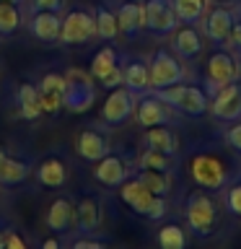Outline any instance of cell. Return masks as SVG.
<instances>
[{
    "mask_svg": "<svg viewBox=\"0 0 241 249\" xmlns=\"http://www.w3.org/2000/svg\"><path fill=\"white\" fill-rule=\"evenodd\" d=\"M184 215H187V226L194 236L207 239L213 236L218 229V202L213 200L210 190H194L184 202Z\"/></svg>",
    "mask_w": 241,
    "mask_h": 249,
    "instance_id": "obj_2",
    "label": "cell"
},
{
    "mask_svg": "<svg viewBox=\"0 0 241 249\" xmlns=\"http://www.w3.org/2000/svg\"><path fill=\"white\" fill-rule=\"evenodd\" d=\"M0 42H3V34H0Z\"/></svg>",
    "mask_w": 241,
    "mask_h": 249,
    "instance_id": "obj_45",
    "label": "cell"
},
{
    "mask_svg": "<svg viewBox=\"0 0 241 249\" xmlns=\"http://www.w3.org/2000/svg\"><path fill=\"white\" fill-rule=\"evenodd\" d=\"M101 200L96 195H81L75 202V226L73 231L78 233H96L99 226H101Z\"/></svg>",
    "mask_w": 241,
    "mask_h": 249,
    "instance_id": "obj_20",
    "label": "cell"
},
{
    "mask_svg": "<svg viewBox=\"0 0 241 249\" xmlns=\"http://www.w3.org/2000/svg\"><path fill=\"white\" fill-rule=\"evenodd\" d=\"M145 8V29L151 34H174V29L179 26L176 18V8L174 0H143Z\"/></svg>",
    "mask_w": 241,
    "mask_h": 249,
    "instance_id": "obj_11",
    "label": "cell"
},
{
    "mask_svg": "<svg viewBox=\"0 0 241 249\" xmlns=\"http://www.w3.org/2000/svg\"><path fill=\"white\" fill-rule=\"evenodd\" d=\"M130 174H132V169H130V163L124 161V156L112 153V151H109L104 159H99L96 166H93V179H96L101 187H120Z\"/></svg>",
    "mask_w": 241,
    "mask_h": 249,
    "instance_id": "obj_17",
    "label": "cell"
},
{
    "mask_svg": "<svg viewBox=\"0 0 241 249\" xmlns=\"http://www.w3.org/2000/svg\"><path fill=\"white\" fill-rule=\"evenodd\" d=\"M29 11H54V13H65V11H68V0H29Z\"/></svg>",
    "mask_w": 241,
    "mask_h": 249,
    "instance_id": "obj_35",
    "label": "cell"
},
{
    "mask_svg": "<svg viewBox=\"0 0 241 249\" xmlns=\"http://www.w3.org/2000/svg\"><path fill=\"white\" fill-rule=\"evenodd\" d=\"M8 231H11V226H8L5 221H0V249L5 247V236H8Z\"/></svg>",
    "mask_w": 241,
    "mask_h": 249,
    "instance_id": "obj_41",
    "label": "cell"
},
{
    "mask_svg": "<svg viewBox=\"0 0 241 249\" xmlns=\"http://www.w3.org/2000/svg\"><path fill=\"white\" fill-rule=\"evenodd\" d=\"M23 11L18 3H5L0 0V34L3 36H13L16 31L23 26Z\"/></svg>",
    "mask_w": 241,
    "mask_h": 249,
    "instance_id": "obj_29",
    "label": "cell"
},
{
    "mask_svg": "<svg viewBox=\"0 0 241 249\" xmlns=\"http://www.w3.org/2000/svg\"><path fill=\"white\" fill-rule=\"evenodd\" d=\"M135 104H138V93H132L127 86L109 89V96L101 104V120L109 127H120V124H124L135 114Z\"/></svg>",
    "mask_w": 241,
    "mask_h": 249,
    "instance_id": "obj_9",
    "label": "cell"
},
{
    "mask_svg": "<svg viewBox=\"0 0 241 249\" xmlns=\"http://www.w3.org/2000/svg\"><path fill=\"white\" fill-rule=\"evenodd\" d=\"M93 18H96V36L104 39V42H114L117 34H120L117 13H114L109 5H96V11H93Z\"/></svg>",
    "mask_w": 241,
    "mask_h": 249,
    "instance_id": "obj_28",
    "label": "cell"
},
{
    "mask_svg": "<svg viewBox=\"0 0 241 249\" xmlns=\"http://www.w3.org/2000/svg\"><path fill=\"white\" fill-rule=\"evenodd\" d=\"M44 223L52 233H68L73 231L75 226V202L68 197V195H60L50 202L47 208V215H44Z\"/></svg>",
    "mask_w": 241,
    "mask_h": 249,
    "instance_id": "obj_19",
    "label": "cell"
},
{
    "mask_svg": "<svg viewBox=\"0 0 241 249\" xmlns=\"http://www.w3.org/2000/svg\"><path fill=\"white\" fill-rule=\"evenodd\" d=\"M239 81H241V54H239Z\"/></svg>",
    "mask_w": 241,
    "mask_h": 249,
    "instance_id": "obj_42",
    "label": "cell"
},
{
    "mask_svg": "<svg viewBox=\"0 0 241 249\" xmlns=\"http://www.w3.org/2000/svg\"><path fill=\"white\" fill-rule=\"evenodd\" d=\"M120 197L132 213L143 215V218H148V221H161V218H166V213H169L166 197L153 195L135 174H130L120 184Z\"/></svg>",
    "mask_w": 241,
    "mask_h": 249,
    "instance_id": "obj_1",
    "label": "cell"
},
{
    "mask_svg": "<svg viewBox=\"0 0 241 249\" xmlns=\"http://www.w3.org/2000/svg\"><path fill=\"white\" fill-rule=\"evenodd\" d=\"M138 166L140 169H158V171H174L176 166V156L153 151V148H145L143 153L138 156Z\"/></svg>",
    "mask_w": 241,
    "mask_h": 249,
    "instance_id": "obj_31",
    "label": "cell"
},
{
    "mask_svg": "<svg viewBox=\"0 0 241 249\" xmlns=\"http://www.w3.org/2000/svg\"><path fill=\"white\" fill-rule=\"evenodd\" d=\"M171 107L163 101L155 91H145L138 96L135 104V120L140 127H153V124H169L171 122Z\"/></svg>",
    "mask_w": 241,
    "mask_h": 249,
    "instance_id": "obj_12",
    "label": "cell"
},
{
    "mask_svg": "<svg viewBox=\"0 0 241 249\" xmlns=\"http://www.w3.org/2000/svg\"><path fill=\"white\" fill-rule=\"evenodd\" d=\"M39 104H42V114L54 117L65 109V96H62V91H42L39 89Z\"/></svg>",
    "mask_w": 241,
    "mask_h": 249,
    "instance_id": "obj_33",
    "label": "cell"
},
{
    "mask_svg": "<svg viewBox=\"0 0 241 249\" xmlns=\"http://www.w3.org/2000/svg\"><path fill=\"white\" fill-rule=\"evenodd\" d=\"M233 23H236V13L225 5H218L210 13H205V36L213 39L215 44H225Z\"/></svg>",
    "mask_w": 241,
    "mask_h": 249,
    "instance_id": "obj_23",
    "label": "cell"
},
{
    "mask_svg": "<svg viewBox=\"0 0 241 249\" xmlns=\"http://www.w3.org/2000/svg\"><path fill=\"white\" fill-rule=\"evenodd\" d=\"M223 190H225L223 202H225V208H228V213L241 218V179H233V182H228L223 187Z\"/></svg>",
    "mask_w": 241,
    "mask_h": 249,
    "instance_id": "obj_34",
    "label": "cell"
},
{
    "mask_svg": "<svg viewBox=\"0 0 241 249\" xmlns=\"http://www.w3.org/2000/svg\"><path fill=\"white\" fill-rule=\"evenodd\" d=\"M3 249H26V239H21L18 236V231L11 226V231H8V236H5V247Z\"/></svg>",
    "mask_w": 241,
    "mask_h": 249,
    "instance_id": "obj_39",
    "label": "cell"
},
{
    "mask_svg": "<svg viewBox=\"0 0 241 249\" xmlns=\"http://www.w3.org/2000/svg\"><path fill=\"white\" fill-rule=\"evenodd\" d=\"M207 112H213L215 120L221 122H236L241 120V81L236 83H228L223 86L221 91H215L213 96H210V109Z\"/></svg>",
    "mask_w": 241,
    "mask_h": 249,
    "instance_id": "obj_13",
    "label": "cell"
},
{
    "mask_svg": "<svg viewBox=\"0 0 241 249\" xmlns=\"http://www.w3.org/2000/svg\"><path fill=\"white\" fill-rule=\"evenodd\" d=\"M112 151V143H109V135L101 127H83L75 135V153L81 156L83 161L96 163L99 159Z\"/></svg>",
    "mask_w": 241,
    "mask_h": 249,
    "instance_id": "obj_16",
    "label": "cell"
},
{
    "mask_svg": "<svg viewBox=\"0 0 241 249\" xmlns=\"http://www.w3.org/2000/svg\"><path fill=\"white\" fill-rule=\"evenodd\" d=\"M65 109L73 114H83L88 112L96 101V83H93V75H86L83 70L70 68L65 73Z\"/></svg>",
    "mask_w": 241,
    "mask_h": 249,
    "instance_id": "obj_5",
    "label": "cell"
},
{
    "mask_svg": "<svg viewBox=\"0 0 241 249\" xmlns=\"http://www.w3.org/2000/svg\"><path fill=\"white\" fill-rule=\"evenodd\" d=\"M155 241L163 247V249H182L187 244V233L179 223H166L158 229V236H155Z\"/></svg>",
    "mask_w": 241,
    "mask_h": 249,
    "instance_id": "obj_32",
    "label": "cell"
},
{
    "mask_svg": "<svg viewBox=\"0 0 241 249\" xmlns=\"http://www.w3.org/2000/svg\"><path fill=\"white\" fill-rule=\"evenodd\" d=\"M225 143H228L236 153H241V120H236L233 127L225 130Z\"/></svg>",
    "mask_w": 241,
    "mask_h": 249,
    "instance_id": "obj_38",
    "label": "cell"
},
{
    "mask_svg": "<svg viewBox=\"0 0 241 249\" xmlns=\"http://www.w3.org/2000/svg\"><path fill=\"white\" fill-rule=\"evenodd\" d=\"M218 3H231V0H218Z\"/></svg>",
    "mask_w": 241,
    "mask_h": 249,
    "instance_id": "obj_44",
    "label": "cell"
},
{
    "mask_svg": "<svg viewBox=\"0 0 241 249\" xmlns=\"http://www.w3.org/2000/svg\"><path fill=\"white\" fill-rule=\"evenodd\" d=\"M155 93H158L171 109H176V112H182L187 117H202L210 109V96L205 93V89L189 86L184 81L174 83V86H166V89H158Z\"/></svg>",
    "mask_w": 241,
    "mask_h": 249,
    "instance_id": "obj_4",
    "label": "cell"
},
{
    "mask_svg": "<svg viewBox=\"0 0 241 249\" xmlns=\"http://www.w3.org/2000/svg\"><path fill=\"white\" fill-rule=\"evenodd\" d=\"M239 81V57H233V52L218 50L210 54L207 60V81H205V93L213 96L215 91H221L223 86Z\"/></svg>",
    "mask_w": 241,
    "mask_h": 249,
    "instance_id": "obj_7",
    "label": "cell"
},
{
    "mask_svg": "<svg viewBox=\"0 0 241 249\" xmlns=\"http://www.w3.org/2000/svg\"><path fill=\"white\" fill-rule=\"evenodd\" d=\"M34 174V161L29 156L11 153L0 148V184L3 187H18Z\"/></svg>",
    "mask_w": 241,
    "mask_h": 249,
    "instance_id": "obj_14",
    "label": "cell"
},
{
    "mask_svg": "<svg viewBox=\"0 0 241 249\" xmlns=\"http://www.w3.org/2000/svg\"><path fill=\"white\" fill-rule=\"evenodd\" d=\"M148 70H151V91H158V89L184 81V65L179 62V54H171L169 50L153 52Z\"/></svg>",
    "mask_w": 241,
    "mask_h": 249,
    "instance_id": "obj_8",
    "label": "cell"
},
{
    "mask_svg": "<svg viewBox=\"0 0 241 249\" xmlns=\"http://www.w3.org/2000/svg\"><path fill=\"white\" fill-rule=\"evenodd\" d=\"M16 109L18 117L26 122H34L42 117V104H39V89L36 83H21L16 91Z\"/></svg>",
    "mask_w": 241,
    "mask_h": 249,
    "instance_id": "obj_26",
    "label": "cell"
},
{
    "mask_svg": "<svg viewBox=\"0 0 241 249\" xmlns=\"http://www.w3.org/2000/svg\"><path fill=\"white\" fill-rule=\"evenodd\" d=\"M189 174L194 179V184L202 187V190H223L225 184L231 182V166L223 156L202 151L197 156H192L189 161Z\"/></svg>",
    "mask_w": 241,
    "mask_h": 249,
    "instance_id": "obj_3",
    "label": "cell"
},
{
    "mask_svg": "<svg viewBox=\"0 0 241 249\" xmlns=\"http://www.w3.org/2000/svg\"><path fill=\"white\" fill-rule=\"evenodd\" d=\"M171 50H174V54H179L182 60H194L202 50H205L202 31L194 26V23H184L182 29L176 26L174 39H171Z\"/></svg>",
    "mask_w": 241,
    "mask_h": 249,
    "instance_id": "obj_21",
    "label": "cell"
},
{
    "mask_svg": "<svg viewBox=\"0 0 241 249\" xmlns=\"http://www.w3.org/2000/svg\"><path fill=\"white\" fill-rule=\"evenodd\" d=\"M225 44H228V50H231V52L241 54V18H239V16H236V23H233V29H231L228 39H225Z\"/></svg>",
    "mask_w": 241,
    "mask_h": 249,
    "instance_id": "obj_37",
    "label": "cell"
},
{
    "mask_svg": "<svg viewBox=\"0 0 241 249\" xmlns=\"http://www.w3.org/2000/svg\"><path fill=\"white\" fill-rule=\"evenodd\" d=\"M91 75L99 81L104 89H117L122 86V57L112 44H104L101 50L91 57Z\"/></svg>",
    "mask_w": 241,
    "mask_h": 249,
    "instance_id": "obj_10",
    "label": "cell"
},
{
    "mask_svg": "<svg viewBox=\"0 0 241 249\" xmlns=\"http://www.w3.org/2000/svg\"><path fill=\"white\" fill-rule=\"evenodd\" d=\"M114 13H117V23H120V34L135 36L145 29V8L140 0H122Z\"/></svg>",
    "mask_w": 241,
    "mask_h": 249,
    "instance_id": "obj_22",
    "label": "cell"
},
{
    "mask_svg": "<svg viewBox=\"0 0 241 249\" xmlns=\"http://www.w3.org/2000/svg\"><path fill=\"white\" fill-rule=\"evenodd\" d=\"M96 36V18L88 8H70L62 13V26H60V39L57 44H88Z\"/></svg>",
    "mask_w": 241,
    "mask_h": 249,
    "instance_id": "obj_6",
    "label": "cell"
},
{
    "mask_svg": "<svg viewBox=\"0 0 241 249\" xmlns=\"http://www.w3.org/2000/svg\"><path fill=\"white\" fill-rule=\"evenodd\" d=\"M143 143H145V148H153V151H161V153H169V156L179 153V138H176V132L171 130L169 124H153V127H145Z\"/></svg>",
    "mask_w": 241,
    "mask_h": 249,
    "instance_id": "obj_25",
    "label": "cell"
},
{
    "mask_svg": "<svg viewBox=\"0 0 241 249\" xmlns=\"http://www.w3.org/2000/svg\"><path fill=\"white\" fill-rule=\"evenodd\" d=\"M60 26H62V13L54 11H29L26 29L29 34L42 44H57L60 39Z\"/></svg>",
    "mask_w": 241,
    "mask_h": 249,
    "instance_id": "obj_15",
    "label": "cell"
},
{
    "mask_svg": "<svg viewBox=\"0 0 241 249\" xmlns=\"http://www.w3.org/2000/svg\"><path fill=\"white\" fill-rule=\"evenodd\" d=\"M34 177L39 187H44V190H60V187H65L70 171H68V161L60 159V156H44L42 161L34 163Z\"/></svg>",
    "mask_w": 241,
    "mask_h": 249,
    "instance_id": "obj_18",
    "label": "cell"
},
{
    "mask_svg": "<svg viewBox=\"0 0 241 249\" xmlns=\"http://www.w3.org/2000/svg\"><path fill=\"white\" fill-rule=\"evenodd\" d=\"M179 23H200L207 13V0H174Z\"/></svg>",
    "mask_w": 241,
    "mask_h": 249,
    "instance_id": "obj_30",
    "label": "cell"
},
{
    "mask_svg": "<svg viewBox=\"0 0 241 249\" xmlns=\"http://www.w3.org/2000/svg\"><path fill=\"white\" fill-rule=\"evenodd\" d=\"M5 3H18V5H21V3H23V0H5Z\"/></svg>",
    "mask_w": 241,
    "mask_h": 249,
    "instance_id": "obj_43",
    "label": "cell"
},
{
    "mask_svg": "<svg viewBox=\"0 0 241 249\" xmlns=\"http://www.w3.org/2000/svg\"><path fill=\"white\" fill-rule=\"evenodd\" d=\"M122 86H127L132 93H145L151 91V70L143 60H122Z\"/></svg>",
    "mask_w": 241,
    "mask_h": 249,
    "instance_id": "obj_24",
    "label": "cell"
},
{
    "mask_svg": "<svg viewBox=\"0 0 241 249\" xmlns=\"http://www.w3.org/2000/svg\"><path fill=\"white\" fill-rule=\"evenodd\" d=\"M104 241L93 239V233H78V239H73V249H101Z\"/></svg>",
    "mask_w": 241,
    "mask_h": 249,
    "instance_id": "obj_36",
    "label": "cell"
},
{
    "mask_svg": "<svg viewBox=\"0 0 241 249\" xmlns=\"http://www.w3.org/2000/svg\"><path fill=\"white\" fill-rule=\"evenodd\" d=\"M42 247H44V249H57V247H62V239H60V236H50V239L42 241Z\"/></svg>",
    "mask_w": 241,
    "mask_h": 249,
    "instance_id": "obj_40",
    "label": "cell"
},
{
    "mask_svg": "<svg viewBox=\"0 0 241 249\" xmlns=\"http://www.w3.org/2000/svg\"><path fill=\"white\" fill-rule=\"evenodd\" d=\"M135 177L143 182L153 195H161V197H169L171 192V171H158V169H135Z\"/></svg>",
    "mask_w": 241,
    "mask_h": 249,
    "instance_id": "obj_27",
    "label": "cell"
},
{
    "mask_svg": "<svg viewBox=\"0 0 241 249\" xmlns=\"http://www.w3.org/2000/svg\"><path fill=\"white\" fill-rule=\"evenodd\" d=\"M140 3H143V0H140Z\"/></svg>",
    "mask_w": 241,
    "mask_h": 249,
    "instance_id": "obj_46",
    "label": "cell"
}]
</instances>
